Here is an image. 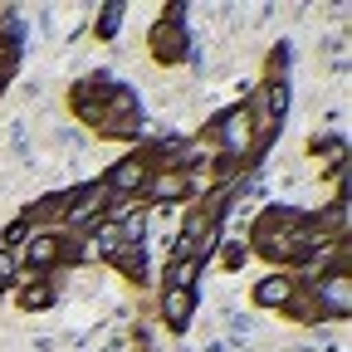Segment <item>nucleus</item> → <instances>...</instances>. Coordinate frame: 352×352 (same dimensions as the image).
<instances>
[{"label": "nucleus", "instance_id": "1", "mask_svg": "<svg viewBox=\"0 0 352 352\" xmlns=\"http://www.w3.org/2000/svg\"><path fill=\"white\" fill-rule=\"evenodd\" d=\"M166 323L171 328H186V318H191V308H196V294L191 289H166Z\"/></svg>", "mask_w": 352, "mask_h": 352}, {"label": "nucleus", "instance_id": "2", "mask_svg": "<svg viewBox=\"0 0 352 352\" xmlns=\"http://www.w3.org/2000/svg\"><path fill=\"white\" fill-rule=\"evenodd\" d=\"M142 176H147V171H142L138 162H122V166H118V171L108 176L103 186H108V191H127V186H142Z\"/></svg>", "mask_w": 352, "mask_h": 352}, {"label": "nucleus", "instance_id": "3", "mask_svg": "<svg viewBox=\"0 0 352 352\" xmlns=\"http://www.w3.org/2000/svg\"><path fill=\"white\" fill-rule=\"evenodd\" d=\"M254 298H259V303H289V279H284V274L264 279V284L254 289Z\"/></svg>", "mask_w": 352, "mask_h": 352}, {"label": "nucleus", "instance_id": "4", "mask_svg": "<svg viewBox=\"0 0 352 352\" xmlns=\"http://www.w3.org/2000/svg\"><path fill=\"white\" fill-rule=\"evenodd\" d=\"M196 270H201V254H186V259H182V264H176V270L166 274V279H171V289H191Z\"/></svg>", "mask_w": 352, "mask_h": 352}, {"label": "nucleus", "instance_id": "5", "mask_svg": "<svg viewBox=\"0 0 352 352\" xmlns=\"http://www.w3.org/2000/svg\"><path fill=\"white\" fill-rule=\"evenodd\" d=\"M318 294H323V303H333V314H347V279H333Z\"/></svg>", "mask_w": 352, "mask_h": 352}, {"label": "nucleus", "instance_id": "6", "mask_svg": "<svg viewBox=\"0 0 352 352\" xmlns=\"http://www.w3.org/2000/svg\"><path fill=\"white\" fill-rule=\"evenodd\" d=\"M54 254H59V240H54V235H39V240L30 245V264H50Z\"/></svg>", "mask_w": 352, "mask_h": 352}, {"label": "nucleus", "instance_id": "7", "mask_svg": "<svg viewBox=\"0 0 352 352\" xmlns=\"http://www.w3.org/2000/svg\"><path fill=\"white\" fill-rule=\"evenodd\" d=\"M289 108V83H270V118H279Z\"/></svg>", "mask_w": 352, "mask_h": 352}, {"label": "nucleus", "instance_id": "8", "mask_svg": "<svg viewBox=\"0 0 352 352\" xmlns=\"http://www.w3.org/2000/svg\"><path fill=\"white\" fill-rule=\"evenodd\" d=\"M118 20H122V6H108V10H103V20H98V34L108 39V34L118 30Z\"/></svg>", "mask_w": 352, "mask_h": 352}, {"label": "nucleus", "instance_id": "9", "mask_svg": "<svg viewBox=\"0 0 352 352\" xmlns=\"http://www.w3.org/2000/svg\"><path fill=\"white\" fill-rule=\"evenodd\" d=\"M39 303H50V289H44V284L25 289V308H39Z\"/></svg>", "mask_w": 352, "mask_h": 352}]
</instances>
